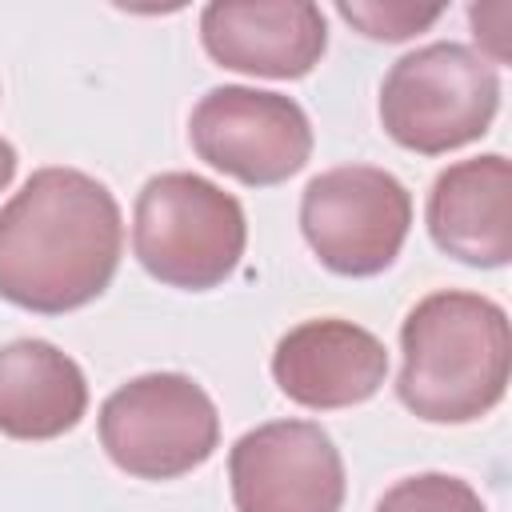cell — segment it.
Returning a JSON list of instances; mask_svg holds the SVG:
<instances>
[{
    "label": "cell",
    "instance_id": "3",
    "mask_svg": "<svg viewBox=\"0 0 512 512\" xmlns=\"http://www.w3.org/2000/svg\"><path fill=\"white\" fill-rule=\"evenodd\" d=\"M248 244V220L232 192L196 172H160L136 196L132 252L168 288L208 292L224 284Z\"/></svg>",
    "mask_w": 512,
    "mask_h": 512
},
{
    "label": "cell",
    "instance_id": "2",
    "mask_svg": "<svg viewBox=\"0 0 512 512\" xmlns=\"http://www.w3.org/2000/svg\"><path fill=\"white\" fill-rule=\"evenodd\" d=\"M400 404L428 424H468L508 392V312L480 292H432L400 324Z\"/></svg>",
    "mask_w": 512,
    "mask_h": 512
},
{
    "label": "cell",
    "instance_id": "14",
    "mask_svg": "<svg viewBox=\"0 0 512 512\" xmlns=\"http://www.w3.org/2000/svg\"><path fill=\"white\" fill-rule=\"evenodd\" d=\"M336 12L372 40H408L440 20V8H416V4H348V0H340Z\"/></svg>",
    "mask_w": 512,
    "mask_h": 512
},
{
    "label": "cell",
    "instance_id": "11",
    "mask_svg": "<svg viewBox=\"0 0 512 512\" xmlns=\"http://www.w3.org/2000/svg\"><path fill=\"white\" fill-rule=\"evenodd\" d=\"M432 244L472 268L512 260V168L500 152L448 164L424 208Z\"/></svg>",
    "mask_w": 512,
    "mask_h": 512
},
{
    "label": "cell",
    "instance_id": "12",
    "mask_svg": "<svg viewBox=\"0 0 512 512\" xmlns=\"http://www.w3.org/2000/svg\"><path fill=\"white\" fill-rule=\"evenodd\" d=\"M88 412L80 364L48 340L0 348V432L12 440H56Z\"/></svg>",
    "mask_w": 512,
    "mask_h": 512
},
{
    "label": "cell",
    "instance_id": "5",
    "mask_svg": "<svg viewBox=\"0 0 512 512\" xmlns=\"http://www.w3.org/2000/svg\"><path fill=\"white\" fill-rule=\"evenodd\" d=\"M100 444L128 476L176 480L216 452L220 416L192 376L148 372L100 404Z\"/></svg>",
    "mask_w": 512,
    "mask_h": 512
},
{
    "label": "cell",
    "instance_id": "10",
    "mask_svg": "<svg viewBox=\"0 0 512 512\" xmlns=\"http://www.w3.org/2000/svg\"><path fill=\"white\" fill-rule=\"evenodd\" d=\"M388 376L384 344L352 320H304L272 352L276 388L300 408H352L380 392Z\"/></svg>",
    "mask_w": 512,
    "mask_h": 512
},
{
    "label": "cell",
    "instance_id": "6",
    "mask_svg": "<svg viewBox=\"0 0 512 512\" xmlns=\"http://www.w3.org/2000/svg\"><path fill=\"white\" fill-rule=\"evenodd\" d=\"M412 228L408 188L372 164H340L308 180L300 232L336 276H376L392 268Z\"/></svg>",
    "mask_w": 512,
    "mask_h": 512
},
{
    "label": "cell",
    "instance_id": "9",
    "mask_svg": "<svg viewBox=\"0 0 512 512\" xmlns=\"http://www.w3.org/2000/svg\"><path fill=\"white\" fill-rule=\"evenodd\" d=\"M200 40L220 68L300 80L320 64L328 24L308 0H216L200 12Z\"/></svg>",
    "mask_w": 512,
    "mask_h": 512
},
{
    "label": "cell",
    "instance_id": "4",
    "mask_svg": "<svg viewBox=\"0 0 512 512\" xmlns=\"http://www.w3.org/2000/svg\"><path fill=\"white\" fill-rule=\"evenodd\" d=\"M496 108V64L456 40H436L400 56L380 84L384 132L420 156H440L480 140Z\"/></svg>",
    "mask_w": 512,
    "mask_h": 512
},
{
    "label": "cell",
    "instance_id": "7",
    "mask_svg": "<svg viewBox=\"0 0 512 512\" xmlns=\"http://www.w3.org/2000/svg\"><path fill=\"white\" fill-rule=\"evenodd\" d=\"M192 148L216 172L272 188L296 176L312 156V124L292 96L224 84L200 96L188 120Z\"/></svg>",
    "mask_w": 512,
    "mask_h": 512
},
{
    "label": "cell",
    "instance_id": "13",
    "mask_svg": "<svg viewBox=\"0 0 512 512\" xmlns=\"http://www.w3.org/2000/svg\"><path fill=\"white\" fill-rule=\"evenodd\" d=\"M376 512H488L476 488L448 472H420L408 480H396Z\"/></svg>",
    "mask_w": 512,
    "mask_h": 512
},
{
    "label": "cell",
    "instance_id": "8",
    "mask_svg": "<svg viewBox=\"0 0 512 512\" xmlns=\"http://www.w3.org/2000/svg\"><path fill=\"white\" fill-rule=\"evenodd\" d=\"M236 512H340L344 460L312 420H268L228 452Z\"/></svg>",
    "mask_w": 512,
    "mask_h": 512
},
{
    "label": "cell",
    "instance_id": "1",
    "mask_svg": "<svg viewBox=\"0 0 512 512\" xmlns=\"http://www.w3.org/2000/svg\"><path fill=\"white\" fill-rule=\"evenodd\" d=\"M120 252V204L80 168H40L0 208V296L16 308L60 316L92 304Z\"/></svg>",
    "mask_w": 512,
    "mask_h": 512
},
{
    "label": "cell",
    "instance_id": "15",
    "mask_svg": "<svg viewBox=\"0 0 512 512\" xmlns=\"http://www.w3.org/2000/svg\"><path fill=\"white\" fill-rule=\"evenodd\" d=\"M12 176H16V148L0 136V192L8 188V180H12Z\"/></svg>",
    "mask_w": 512,
    "mask_h": 512
}]
</instances>
